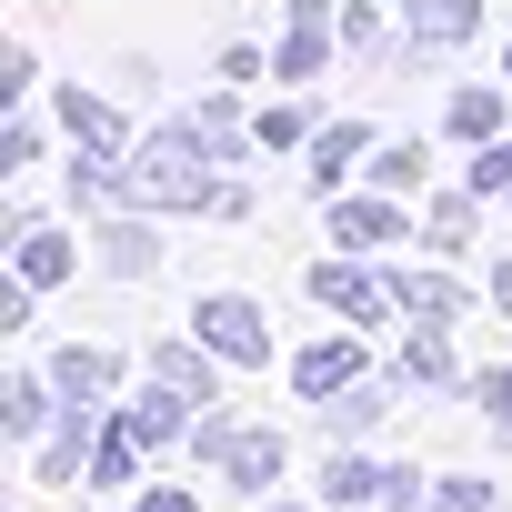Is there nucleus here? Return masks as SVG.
<instances>
[{
  "label": "nucleus",
  "mask_w": 512,
  "mask_h": 512,
  "mask_svg": "<svg viewBox=\"0 0 512 512\" xmlns=\"http://www.w3.org/2000/svg\"><path fill=\"white\" fill-rule=\"evenodd\" d=\"M472 21H482V0H412V11H402L412 41H462Z\"/></svg>",
  "instance_id": "nucleus-12"
},
{
  "label": "nucleus",
  "mask_w": 512,
  "mask_h": 512,
  "mask_svg": "<svg viewBox=\"0 0 512 512\" xmlns=\"http://www.w3.org/2000/svg\"><path fill=\"white\" fill-rule=\"evenodd\" d=\"M432 512H492V482H472V472H452V482L432 492Z\"/></svg>",
  "instance_id": "nucleus-23"
},
{
  "label": "nucleus",
  "mask_w": 512,
  "mask_h": 512,
  "mask_svg": "<svg viewBox=\"0 0 512 512\" xmlns=\"http://www.w3.org/2000/svg\"><path fill=\"white\" fill-rule=\"evenodd\" d=\"M372 181H382V191H412V181H422V151H412V141H382Z\"/></svg>",
  "instance_id": "nucleus-21"
},
{
  "label": "nucleus",
  "mask_w": 512,
  "mask_h": 512,
  "mask_svg": "<svg viewBox=\"0 0 512 512\" xmlns=\"http://www.w3.org/2000/svg\"><path fill=\"white\" fill-rule=\"evenodd\" d=\"M362 382V342H312V352H292V392L302 402H332V392H352Z\"/></svg>",
  "instance_id": "nucleus-5"
},
{
  "label": "nucleus",
  "mask_w": 512,
  "mask_h": 512,
  "mask_svg": "<svg viewBox=\"0 0 512 512\" xmlns=\"http://www.w3.org/2000/svg\"><path fill=\"white\" fill-rule=\"evenodd\" d=\"M91 442H101V432H91V402H61V422H51V442H41V482H71Z\"/></svg>",
  "instance_id": "nucleus-8"
},
{
  "label": "nucleus",
  "mask_w": 512,
  "mask_h": 512,
  "mask_svg": "<svg viewBox=\"0 0 512 512\" xmlns=\"http://www.w3.org/2000/svg\"><path fill=\"white\" fill-rule=\"evenodd\" d=\"M462 231H472V201H442V211H432V241H442V251H462Z\"/></svg>",
  "instance_id": "nucleus-27"
},
{
  "label": "nucleus",
  "mask_w": 512,
  "mask_h": 512,
  "mask_svg": "<svg viewBox=\"0 0 512 512\" xmlns=\"http://www.w3.org/2000/svg\"><path fill=\"white\" fill-rule=\"evenodd\" d=\"M221 472H231L241 492H262V482L282 472V432H231V452H221Z\"/></svg>",
  "instance_id": "nucleus-11"
},
{
  "label": "nucleus",
  "mask_w": 512,
  "mask_h": 512,
  "mask_svg": "<svg viewBox=\"0 0 512 512\" xmlns=\"http://www.w3.org/2000/svg\"><path fill=\"white\" fill-rule=\"evenodd\" d=\"M312 71H322V31H292L282 41V81H312Z\"/></svg>",
  "instance_id": "nucleus-25"
},
{
  "label": "nucleus",
  "mask_w": 512,
  "mask_h": 512,
  "mask_svg": "<svg viewBox=\"0 0 512 512\" xmlns=\"http://www.w3.org/2000/svg\"><path fill=\"white\" fill-rule=\"evenodd\" d=\"M502 71H512V61H502Z\"/></svg>",
  "instance_id": "nucleus-33"
},
{
  "label": "nucleus",
  "mask_w": 512,
  "mask_h": 512,
  "mask_svg": "<svg viewBox=\"0 0 512 512\" xmlns=\"http://www.w3.org/2000/svg\"><path fill=\"white\" fill-rule=\"evenodd\" d=\"M191 332H201V352L211 362H272V332H262V302H241V292H211L201 312H191Z\"/></svg>",
  "instance_id": "nucleus-2"
},
{
  "label": "nucleus",
  "mask_w": 512,
  "mask_h": 512,
  "mask_svg": "<svg viewBox=\"0 0 512 512\" xmlns=\"http://www.w3.org/2000/svg\"><path fill=\"white\" fill-rule=\"evenodd\" d=\"M392 312H412V322H462V282H442V272H402V282H392Z\"/></svg>",
  "instance_id": "nucleus-9"
},
{
  "label": "nucleus",
  "mask_w": 512,
  "mask_h": 512,
  "mask_svg": "<svg viewBox=\"0 0 512 512\" xmlns=\"http://www.w3.org/2000/svg\"><path fill=\"white\" fill-rule=\"evenodd\" d=\"M382 462H362V452H342V462H322V502H382Z\"/></svg>",
  "instance_id": "nucleus-14"
},
{
  "label": "nucleus",
  "mask_w": 512,
  "mask_h": 512,
  "mask_svg": "<svg viewBox=\"0 0 512 512\" xmlns=\"http://www.w3.org/2000/svg\"><path fill=\"white\" fill-rule=\"evenodd\" d=\"M61 131H71V141H81L91 161H121V151H131L121 111H111V101H91V91H71V101H61Z\"/></svg>",
  "instance_id": "nucleus-6"
},
{
  "label": "nucleus",
  "mask_w": 512,
  "mask_h": 512,
  "mask_svg": "<svg viewBox=\"0 0 512 512\" xmlns=\"http://www.w3.org/2000/svg\"><path fill=\"white\" fill-rule=\"evenodd\" d=\"M101 262H111V272H151V231H131V221H121V231H111V251H101Z\"/></svg>",
  "instance_id": "nucleus-24"
},
{
  "label": "nucleus",
  "mask_w": 512,
  "mask_h": 512,
  "mask_svg": "<svg viewBox=\"0 0 512 512\" xmlns=\"http://www.w3.org/2000/svg\"><path fill=\"white\" fill-rule=\"evenodd\" d=\"M71 262H81V251H71V231L31 221V231H21V262H11V272H21L31 292H51V282H71Z\"/></svg>",
  "instance_id": "nucleus-7"
},
{
  "label": "nucleus",
  "mask_w": 512,
  "mask_h": 512,
  "mask_svg": "<svg viewBox=\"0 0 512 512\" xmlns=\"http://www.w3.org/2000/svg\"><path fill=\"white\" fill-rule=\"evenodd\" d=\"M452 131L462 141H492L502 131V91H452Z\"/></svg>",
  "instance_id": "nucleus-20"
},
{
  "label": "nucleus",
  "mask_w": 512,
  "mask_h": 512,
  "mask_svg": "<svg viewBox=\"0 0 512 512\" xmlns=\"http://www.w3.org/2000/svg\"><path fill=\"white\" fill-rule=\"evenodd\" d=\"M332 231H342L352 251H382V241L402 231V211H392V201H342V211H332Z\"/></svg>",
  "instance_id": "nucleus-13"
},
{
  "label": "nucleus",
  "mask_w": 512,
  "mask_h": 512,
  "mask_svg": "<svg viewBox=\"0 0 512 512\" xmlns=\"http://www.w3.org/2000/svg\"><path fill=\"white\" fill-rule=\"evenodd\" d=\"M492 302H502V312H512V272H492Z\"/></svg>",
  "instance_id": "nucleus-31"
},
{
  "label": "nucleus",
  "mask_w": 512,
  "mask_h": 512,
  "mask_svg": "<svg viewBox=\"0 0 512 512\" xmlns=\"http://www.w3.org/2000/svg\"><path fill=\"white\" fill-rule=\"evenodd\" d=\"M482 191H512V141H492V151L472 161V201H482Z\"/></svg>",
  "instance_id": "nucleus-26"
},
{
  "label": "nucleus",
  "mask_w": 512,
  "mask_h": 512,
  "mask_svg": "<svg viewBox=\"0 0 512 512\" xmlns=\"http://www.w3.org/2000/svg\"><path fill=\"white\" fill-rule=\"evenodd\" d=\"M272 512H302V502H272Z\"/></svg>",
  "instance_id": "nucleus-32"
},
{
  "label": "nucleus",
  "mask_w": 512,
  "mask_h": 512,
  "mask_svg": "<svg viewBox=\"0 0 512 512\" xmlns=\"http://www.w3.org/2000/svg\"><path fill=\"white\" fill-rule=\"evenodd\" d=\"M51 382H61V392H71V402H101V392H111V382H121V362H111V352H91V342H71V352H61V362H51Z\"/></svg>",
  "instance_id": "nucleus-10"
},
{
  "label": "nucleus",
  "mask_w": 512,
  "mask_h": 512,
  "mask_svg": "<svg viewBox=\"0 0 512 512\" xmlns=\"http://www.w3.org/2000/svg\"><path fill=\"white\" fill-rule=\"evenodd\" d=\"M111 191L161 201V211H251V191L211 181V131H151L131 171H111Z\"/></svg>",
  "instance_id": "nucleus-1"
},
{
  "label": "nucleus",
  "mask_w": 512,
  "mask_h": 512,
  "mask_svg": "<svg viewBox=\"0 0 512 512\" xmlns=\"http://www.w3.org/2000/svg\"><path fill=\"white\" fill-rule=\"evenodd\" d=\"M482 402H492V422H502V442H512V372H482Z\"/></svg>",
  "instance_id": "nucleus-29"
},
{
  "label": "nucleus",
  "mask_w": 512,
  "mask_h": 512,
  "mask_svg": "<svg viewBox=\"0 0 512 512\" xmlns=\"http://www.w3.org/2000/svg\"><path fill=\"white\" fill-rule=\"evenodd\" d=\"M332 422H342V432L382 422V382H352V392H332Z\"/></svg>",
  "instance_id": "nucleus-22"
},
{
  "label": "nucleus",
  "mask_w": 512,
  "mask_h": 512,
  "mask_svg": "<svg viewBox=\"0 0 512 512\" xmlns=\"http://www.w3.org/2000/svg\"><path fill=\"white\" fill-rule=\"evenodd\" d=\"M51 392H61V382H31V372H21V382H11V392H0V422H11V432H21V442H31V432H41V422H51Z\"/></svg>",
  "instance_id": "nucleus-18"
},
{
  "label": "nucleus",
  "mask_w": 512,
  "mask_h": 512,
  "mask_svg": "<svg viewBox=\"0 0 512 512\" xmlns=\"http://www.w3.org/2000/svg\"><path fill=\"white\" fill-rule=\"evenodd\" d=\"M151 382H171L181 402H211V362H201L191 342H171V352H151Z\"/></svg>",
  "instance_id": "nucleus-16"
},
{
  "label": "nucleus",
  "mask_w": 512,
  "mask_h": 512,
  "mask_svg": "<svg viewBox=\"0 0 512 512\" xmlns=\"http://www.w3.org/2000/svg\"><path fill=\"white\" fill-rule=\"evenodd\" d=\"M312 302H332L342 322H382V312H392V292H382L362 262H312Z\"/></svg>",
  "instance_id": "nucleus-3"
},
{
  "label": "nucleus",
  "mask_w": 512,
  "mask_h": 512,
  "mask_svg": "<svg viewBox=\"0 0 512 512\" xmlns=\"http://www.w3.org/2000/svg\"><path fill=\"white\" fill-rule=\"evenodd\" d=\"M191 412H201V402H181L171 382H151V392H141L121 422H131V442H141V452H171V442H191V432H201Z\"/></svg>",
  "instance_id": "nucleus-4"
},
{
  "label": "nucleus",
  "mask_w": 512,
  "mask_h": 512,
  "mask_svg": "<svg viewBox=\"0 0 512 512\" xmlns=\"http://www.w3.org/2000/svg\"><path fill=\"white\" fill-rule=\"evenodd\" d=\"M141 512H201V502H191V492H171V482H151V492H141Z\"/></svg>",
  "instance_id": "nucleus-30"
},
{
  "label": "nucleus",
  "mask_w": 512,
  "mask_h": 512,
  "mask_svg": "<svg viewBox=\"0 0 512 512\" xmlns=\"http://www.w3.org/2000/svg\"><path fill=\"white\" fill-rule=\"evenodd\" d=\"M382 512H422V472H402V462H392V482H382Z\"/></svg>",
  "instance_id": "nucleus-28"
},
{
  "label": "nucleus",
  "mask_w": 512,
  "mask_h": 512,
  "mask_svg": "<svg viewBox=\"0 0 512 512\" xmlns=\"http://www.w3.org/2000/svg\"><path fill=\"white\" fill-rule=\"evenodd\" d=\"M131 462H141V442H131V422H111V432L91 442V492H121V482H131Z\"/></svg>",
  "instance_id": "nucleus-17"
},
{
  "label": "nucleus",
  "mask_w": 512,
  "mask_h": 512,
  "mask_svg": "<svg viewBox=\"0 0 512 512\" xmlns=\"http://www.w3.org/2000/svg\"><path fill=\"white\" fill-rule=\"evenodd\" d=\"M352 151H372V131H362V121H342V131H322V141H312V191H332V181L352 171Z\"/></svg>",
  "instance_id": "nucleus-15"
},
{
  "label": "nucleus",
  "mask_w": 512,
  "mask_h": 512,
  "mask_svg": "<svg viewBox=\"0 0 512 512\" xmlns=\"http://www.w3.org/2000/svg\"><path fill=\"white\" fill-rule=\"evenodd\" d=\"M402 372H412V382H452V342H442V322H422V332L402 342Z\"/></svg>",
  "instance_id": "nucleus-19"
}]
</instances>
